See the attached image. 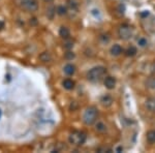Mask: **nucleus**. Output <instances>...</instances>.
<instances>
[{
    "label": "nucleus",
    "instance_id": "a211bd4d",
    "mask_svg": "<svg viewBox=\"0 0 155 153\" xmlns=\"http://www.w3.org/2000/svg\"><path fill=\"white\" fill-rule=\"evenodd\" d=\"M146 85H147L149 88H155V78L154 76H151L147 80L146 82Z\"/></svg>",
    "mask_w": 155,
    "mask_h": 153
},
{
    "label": "nucleus",
    "instance_id": "dca6fc26",
    "mask_svg": "<svg viewBox=\"0 0 155 153\" xmlns=\"http://www.w3.org/2000/svg\"><path fill=\"white\" fill-rule=\"evenodd\" d=\"M95 129L98 132H105L107 130V126L103 122H97L95 124Z\"/></svg>",
    "mask_w": 155,
    "mask_h": 153
},
{
    "label": "nucleus",
    "instance_id": "2eb2a0df",
    "mask_svg": "<svg viewBox=\"0 0 155 153\" xmlns=\"http://www.w3.org/2000/svg\"><path fill=\"white\" fill-rule=\"evenodd\" d=\"M136 53H138V50H136V48L133 46H130L129 48L125 51V54H126V56H128V57H133V56L136 55Z\"/></svg>",
    "mask_w": 155,
    "mask_h": 153
},
{
    "label": "nucleus",
    "instance_id": "7ed1b4c3",
    "mask_svg": "<svg viewBox=\"0 0 155 153\" xmlns=\"http://www.w3.org/2000/svg\"><path fill=\"white\" fill-rule=\"evenodd\" d=\"M98 116V111L95 107H89L86 109L84 115H83V121L86 125H92L95 123Z\"/></svg>",
    "mask_w": 155,
    "mask_h": 153
},
{
    "label": "nucleus",
    "instance_id": "f03ea898",
    "mask_svg": "<svg viewBox=\"0 0 155 153\" xmlns=\"http://www.w3.org/2000/svg\"><path fill=\"white\" fill-rule=\"evenodd\" d=\"M17 5L28 13L37 12L39 5L37 0H16Z\"/></svg>",
    "mask_w": 155,
    "mask_h": 153
},
{
    "label": "nucleus",
    "instance_id": "412c9836",
    "mask_svg": "<svg viewBox=\"0 0 155 153\" xmlns=\"http://www.w3.org/2000/svg\"><path fill=\"white\" fill-rule=\"evenodd\" d=\"M47 16H48L50 19H53V17H54V13H56V8H54L53 6H51L50 8H48V10H47Z\"/></svg>",
    "mask_w": 155,
    "mask_h": 153
},
{
    "label": "nucleus",
    "instance_id": "20e7f679",
    "mask_svg": "<svg viewBox=\"0 0 155 153\" xmlns=\"http://www.w3.org/2000/svg\"><path fill=\"white\" fill-rule=\"evenodd\" d=\"M86 134L83 131H79V130H73V132H70V134L68 137L69 143L76 146H82L86 142Z\"/></svg>",
    "mask_w": 155,
    "mask_h": 153
},
{
    "label": "nucleus",
    "instance_id": "6ab92c4d",
    "mask_svg": "<svg viewBox=\"0 0 155 153\" xmlns=\"http://www.w3.org/2000/svg\"><path fill=\"white\" fill-rule=\"evenodd\" d=\"M67 2H68V6L71 8V10H77L78 8V1L77 0H67Z\"/></svg>",
    "mask_w": 155,
    "mask_h": 153
},
{
    "label": "nucleus",
    "instance_id": "1a4fd4ad",
    "mask_svg": "<svg viewBox=\"0 0 155 153\" xmlns=\"http://www.w3.org/2000/svg\"><path fill=\"white\" fill-rule=\"evenodd\" d=\"M62 85L66 90H73L75 88V82L70 79H65V80L62 82Z\"/></svg>",
    "mask_w": 155,
    "mask_h": 153
},
{
    "label": "nucleus",
    "instance_id": "39448f33",
    "mask_svg": "<svg viewBox=\"0 0 155 153\" xmlns=\"http://www.w3.org/2000/svg\"><path fill=\"white\" fill-rule=\"evenodd\" d=\"M132 32H133V31H132L131 27L127 25V24H123V25H121L120 28H119L118 35L121 39L126 40V39H129V38L132 36Z\"/></svg>",
    "mask_w": 155,
    "mask_h": 153
},
{
    "label": "nucleus",
    "instance_id": "f3484780",
    "mask_svg": "<svg viewBox=\"0 0 155 153\" xmlns=\"http://www.w3.org/2000/svg\"><path fill=\"white\" fill-rule=\"evenodd\" d=\"M56 13L59 16H65L67 13V8L63 5H59L57 7V10H56Z\"/></svg>",
    "mask_w": 155,
    "mask_h": 153
},
{
    "label": "nucleus",
    "instance_id": "a878e982",
    "mask_svg": "<svg viewBox=\"0 0 155 153\" xmlns=\"http://www.w3.org/2000/svg\"><path fill=\"white\" fill-rule=\"evenodd\" d=\"M141 15H142L143 17H145V16H148V15H149V13H148V12H146V13H141Z\"/></svg>",
    "mask_w": 155,
    "mask_h": 153
},
{
    "label": "nucleus",
    "instance_id": "ddd939ff",
    "mask_svg": "<svg viewBox=\"0 0 155 153\" xmlns=\"http://www.w3.org/2000/svg\"><path fill=\"white\" fill-rule=\"evenodd\" d=\"M146 138L150 144H155V129L149 130L146 134Z\"/></svg>",
    "mask_w": 155,
    "mask_h": 153
},
{
    "label": "nucleus",
    "instance_id": "9b49d317",
    "mask_svg": "<svg viewBox=\"0 0 155 153\" xmlns=\"http://www.w3.org/2000/svg\"><path fill=\"white\" fill-rule=\"evenodd\" d=\"M64 73L67 76H73L76 73V66L73 64H66L64 66Z\"/></svg>",
    "mask_w": 155,
    "mask_h": 153
},
{
    "label": "nucleus",
    "instance_id": "0eeeda50",
    "mask_svg": "<svg viewBox=\"0 0 155 153\" xmlns=\"http://www.w3.org/2000/svg\"><path fill=\"white\" fill-rule=\"evenodd\" d=\"M100 103H102L103 107H110V105H112V103H113V97H112L111 95L105 94V95H103L102 97L100 98Z\"/></svg>",
    "mask_w": 155,
    "mask_h": 153
},
{
    "label": "nucleus",
    "instance_id": "6e6552de",
    "mask_svg": "<svg viewBox=\"0 0 155 153\" xmlns=\"http://www.w3.org/2000/svg\"><path fill=\"white\" fill-rule=\"evenodd\" d=\"M145 105L150 112L155 113V98L154 97L147 98V100H146V102H145Z\"/></svg>",
    "mask_w": 155,
    "mask_h": 153
},
{
    "label": "nucleus",
    "instance_id": "aec40b11",
    "mask_svg": "<svg viewBox=\"0 0 155 153\" xmlns=\"http://www.w3.org/2000/svg\"><path fill=\"white\" fill-rule=\"evenodd\" d=\"M138 45L140 47H142V48H144V47H146L148 45V42H147V39L146 38H144V37H140L138 39Z\"/></svg>",
    "mask_w": 155,
    "mask_h": 153
},
{
    "label": "nucleus",
    "instance_id": "f257e3e1",
    "mask_svg": "<svg viewBox=\"0 0 155 153\" xmlns=\"http://www.w3.org/2000/svg\"><path fill=\"white\" fill-rule=\"evenodd\" d=\"M105 74H107V68H105V67L95 66L88 71V74H87V79H88V81H90L92 83L99 82L103 76H105Z\"/></svg>",
    "mask_w": 155,
    "mask_h": 153
},
{
    "label": "nucleus",
    "instance_id": "4468645a",
    "mask_svg": "<svg viewBox=\"0 0 155 153\" xmlns=\"http://www.w3.org/2000/svg\"><path fill=\"white\" fill-rule=\"evenodd\" d=\"M39 59L42 60V62H49L52 60V56L49 52H42L39 55Z\"/></svg>",
    "mask_w": 155,
    "mask_h": 153
},
{
    "label": "nucleus",
    "instance_id": "5701e85b",
    "mask_svg": "<svg viewBox=\"0 0 155 153\" xmlns=\"http://www.w3.org/2000/svg\"><path fill=\"white\" fill-rule=\"evenodd\" d=\"M64 47H65V48H66V49H71V48H73V45L71 44V42H67V44L65 45Z\"/></svg>",
    "mask_w": 155,
    "mask_h": 153
},
{
    "label": "nucleus",
    "instance_id": "f8f14e48",
    "mask_svg": "<svg viewBox=\"0 0 155 153\" xmlns=\"http://www.w3.org/2000/svg\"><path fill=\"white\" fill-rule=\"evenodd\" d=\"M59 35L62 38H68L69 35H70V32H69V29L67 27L62 26L61 28L59 29Z\"/></svg>",
    "mask_w": 155,
    "mask_h": 153
},
{
    "label": "nucleus",
    "instance_id": "393cba45",
    "mask_svg": "<svg viewBox=\"0 0 155 153\" xmlns=\"http://www.w3.org/2000/svg\"><path fill=\"white\" fill-rule=\"evenodd\" d=\"M3 27H4V23H3L2 21H0V30H1V29L3 28Z\"/></svg>",
    "mask_w": 155,
    "mask_h": 153
},
{
    "label": "nucleus",
    "instance_id": "b1692460",
    "mask_svg": "<svg viewBox=\"0 0 155 153\" xmlns=\"http://www.w3.org/2000/svg\"><path fill=\"white\" fill-rule=\"evenodd\" d=\"M123 151V147H121V146H119V147L116 148V152H121Z\"/></svg>",
    "mask_w": 155,
    "mask_h": 153
},
{
    "label": "nucleus",
    "instance_id": "bb28decb",
    "mask_svg": "<svg viewBox=\"0 0 155 153\" xmlns=\"http://www.w3.org/2000/svg\"><path fill=\"white\" fill-rule=\"evenodd\" d=\"M1 115H2V112H1V110H0V118H1Z\"/></svg>",
    "mask_w": 155,
    "mask_h": 153
},
{
    "label": "nucleus",
    "instance_id": "423d86ee",
    "mask_svg": "<svg viewBox=\"0 0 155 153\" xmlns=\"http://www.w3.org/2000/svg\"><path fill=\"white\" fill-rule=\"evenodd\" d=\"M103 85L105 86V88L112 90L115 88L116 86V79L113 78V76H107V78L103 80Z\"/></svg>",
    "mask_w": 155,
    "mask_h": 153
},
{
    "label": "nucleus",
    "instance_id": "4be33fe9",
    "mask_svg": "<svg viewBox=\"0 0 155 153\" xmlns=\"http://www.w3.org/2000/svg\"><path fill=\"white\" fill-rule=\"evenodd\" d=\"M65 58L66 59H68V60H70V59H73V58H75V54L73 53V52H67L66 54H65Z\"/></svg>",
    "mask_w": 155,
    "mask_h": 153
},
{
    "label": "nucleus",
    "instance_id": "9d476101",
    "mask_svg": "<svg viewBox=\"0 0 155 153\" xmlns=\"http://www.w3.org/2000/svg\"><path fill=\"white\" fill-rule=\"evenodd\" d=\"M110 52H111V54L113 56H119L123 52V49L121 48L120 45H114V46L111 48V51Z\"/></svg>",
    "mask_w": 155,
    "mask_h": 153
}]
</instances>
